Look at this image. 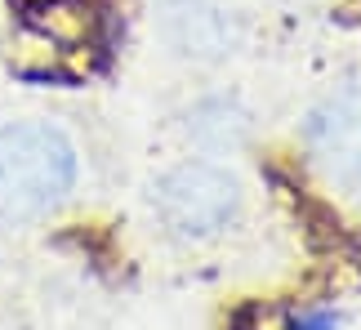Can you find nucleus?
Masks as SVG:
<instances>
[{
  "label": "nucleus",
  "instance_id": "20e7f679",
  "mask_svg": "<svg viewBox=\"0 0 361 330\" xmlns=\"http://www.w3.org/2000/svg\"><path fill=\"white\" fill-rule=\"evenodd\" d=\"M245 330H290V326H286V317H281V312H259V317H255V326H245Z\"/></svg>",
  "mask_w": 361,
  "mask_h": 330
},
{
  "label": "nucleus",
  "instance_id": "f03ea898",
  "mask_svg": "<svg viewBox=\"0 0 361 330\" xmlns=\"http://www.w3.org/2000/svg\"><path fill=\"white\" fill-rule=\"evenodd\" d=\"M157 214L178 237H210L237 214V183L214 165H178L157 183Z\"/></svg>",
  "mask_w": 361,
  "mask_h": 330
},
{
  "label": "nucleus",
  "instance_id": "7ed1b4c3",
  "mask_svg": "<svg viewBox=\"0 0 361 330\" xmlns=\"http://www.w3.org/2000/svg\"><path fill=\"white\" fill-rule=\"evenodd\" d=\"M312 157L317 165L335 178L339 188H348L361 197V85H348L335 94L308 126Z\"/></svg>",
  "mask_w": 361,
  "mask_h": 330
},
{
  "label": "nucleus",
  "instance_id": "39448f33",
  "mask_svg": "<svg viewBox=\"0 0 361 330\" xmlns=\"http://www.w3.org/2000/svg\"><path fill=\"white\" fill-rule=\"evenodd\" d=\"M295 330H335V317H312V322H299Z\"/></svg>",
  "mask_w": 361,
  "mask_h": 330
},
{
  "label": "nucleus",
  "instance_id": "f257e3e1",
  "mask_svg": "<svg viewBox=\"0 0 361 330\" xmlns=\"http://www.w3.org/2000/svg\"><path fill=\"white\" fill-rule=\"evenodd\" d=\"M76 178V152L49 126L0 130V224H27L54 210Z\"/></svg>",
  "mask_w": 361,
  "mask_h": 330
}]
</instances>
